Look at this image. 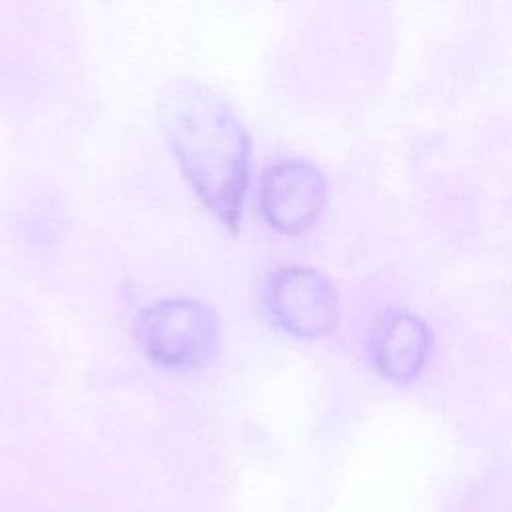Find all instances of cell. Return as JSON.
I'll return each instance as SVG.
<instances>
[{"instance_id":"obj_1","label":"cell","mask_w":512,"mask_h":512,"mask_svg":"<svg viewBox=\"0 0 512 512\" xmlns=\"http://www.w3.org/2000/svg\"><path fill=\"white\" fill-rule=\"evenodd\" d=\"M168 146L200 200L232 230L250 174V140L226 102L192 80L170 82L158 98Z\"/></svg>"},{"instance_id":"obj_2","label":"cell","mask_w":512,"mask_h":512,"mask_svg":"<svg viewBox=\"0 0 512 512\" xmlns=\"http://www.w3.org/2000/svg\"><path fill=\"white\" fill-rule=\"evenodd\" d=\"M136 338L164 366L200 368L218 350V320L196 300H164L142 310Z\"/></svg>"},{"instance_id":"obj_3","label":"cell","mask_w":512,"mask_h":512,"mask_svg":"<svg viewBox=\"0 0 512 512\" xmlns=\"http://www.w3.org/2000/svg\"><path fill=\"white\" fill-rule=\"evenodd\" d=\"M328 198L324 174L304 160H282L266 170L260 182V208L272 228L284 234L308 230Z\"/></svg>"},{"instance_id":"obj_4","label":"cell","mask_w":512,"mask_h":512,"mask_svg":"<svg viewBox=\"0 0 512 512\" xmlns=\"http://www.w3.org/2000/svg\"><path fill=\"white\" fill-rule=\"evenodd\" d=\"M268 304L278 324L304 338L326 336L338 324L336 292L310 268L276 272L270 280Z\"/></svg>"},{"instance_id":"obj_5","label":"cell","mask_w":512,"mask_h":512,"mask_svg":"<svg viewBox=\"0 0 512 512\" xmlns=\"http://www.w3.org/2000/svg\"><path fill=\"white\" fill-rule=\"evenodd\" d=\"M430 352L426 324L410 312H392L374 324L372 354L378 370L394 380L408 382L422 370Z\"/></svg>"}]
</instances>
